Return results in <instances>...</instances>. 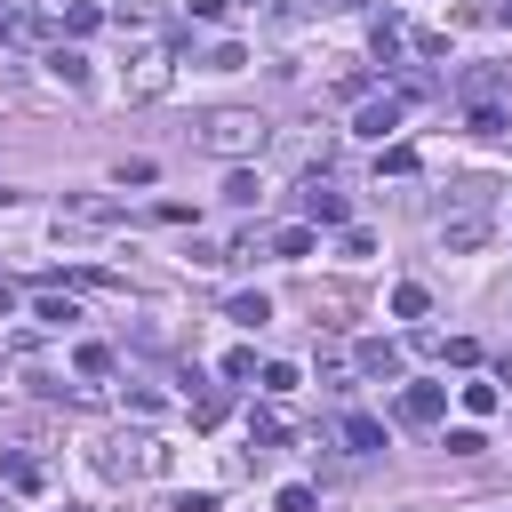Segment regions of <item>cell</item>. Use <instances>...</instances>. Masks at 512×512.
Instances as JSON below:
<instances>
[{"label": "cell", "instance_id": "obj_1", "mask_svg": "<svg viewBox=\"0 0 512 512\" xmlns=\"http://www.w3.org/2000/svg\"><path fill=\"white\" fill-rule=\"evenodd\" d=\"M160 456H168V448H160L152 432H112V440H96V472H104V480H152Z\"/></svg>", "mask_w": 512, "mask_h": 512}, {"label": "cell", "instance_id": "obj_2", "mask_svg": "<svg viewBox=\"0 0 512 512\" xmlns=\"http://www.w3.org/2000/svg\"><path fill=\"white\" fill-rule=\"evenodd\" d=\"M200 144L208 152H232V160L240 152H264V112H208L200 120Z\"/></svg>", "mask_w": 512, "mask_h": 512}, {"label": "cell", "instance_id": "obj_3", "mask_svg": "<svg viewBox=\"0 0 512 512\" xmlns=\"http://www.w3.org/2000/svg\"><path fill=\"white\" fill-rule=\"evenodd\" d=\"M160 88H168V40L144 32L136 56H128V96H160Z\"/></svg>", "mask_w": 512, "mask_h": 512}, {"label": "cell", "instance_id": "obj_4", "mask_svg": "<svg viewBox=\"0 0 512 512\" xmlns=\"http://www.w3.org/2000/svg\"><path fill=\"white\" fill-rule=\"evenodd\" d=\"M408 120V96H368L360 112H352V136H368V144H384L392 128Z\"/></svg>", "mask_w": 512, "mask_h": 512}, {"label": "cell", "instance_id": "obj_5", "mask_svg": "<svg viewBox=\"0 0 512 512\" xmlns=\"http://www.w3.org/2000/svg\"><path fill=\"white\" fill-rule=\"evenodd\" d=\"M440 408H448V384H400V424H440Z\"/></svg>", "mask_w": 512, "mask_h": 512}, {"label": "cell", "instance_id": "obj_6", "mask_svg": "<svg viewBox=\"0 0 512 512\" xmlns=\"http://www.w3.org/2000/svg\"><path fill=\"white\" fill-rule=\"evenodd\" d=\"M0 488L40 496V488H48V464H40V456H24V448H0Z\"/></svg>", "mask_w": 512, "mask_h": 512}, {"label": "cell", "instance_id": "obj_7", "mask_svg": "<svg viewBox=\"0 0 512 512\" xmlns=\"http://www.w3.org/2000/svg\"><path fill=\"white\" fill-rule=\"evenodd\" d=\"M344 216H352V200H344L336 184L312 176V184H304V224H344Z\"/></svg>", "mask_w": 512, "mask_h": 512}, {"label": "cell", "instance_id": "obj_8", "mask_svg": "<svg viewBox=\"0 0 512 512\" xmlns=\"http://www.w3.org/2000/svg\"><path fill=\"white\" fill-rule=\"evenodd\" d=\"M352 368H360V376H376V384H400V344H384V336H368V344L352 352Z\"/></svg>", "mask_w": 512, "mask_h": 512}, {"label": "cell", "instance_id": "obj_9", "mask_svg": "<svg viewBox=\"0 0 512 512\" xmlns=\"http://www.w3.org/2000/svg\"><path fill=\"white\" fill-rule=\"evenodd\" d=\"M480 240H488V216H472V208H464V216H440V248H456V256H472Z\"/></svg>", "mask_w": 512, "mask_h": 512}, {"label": "cell", "instance_id": "obj_10", "mask_svg": "<svg viewBox=\"0 0 512 512\" xmlns=\"http://www.w3.org/2000/svg\"><path fill=\"white\" fill-rule=\"evenodd\" d=\"M264 248L288 256V264H304V256L320 248V224H280V232H264Z\"/></svg>", "mask_w": 512, "mask_h": 512}, {"label": "cell", "instance_id": "obj_11", "mask_svg": "<svg viewBox=\"0 0 512 512\" xmlns=\"http://www.w3.org/2000/svg\"><path fill=\"white\" fill-rule=\"evenodd\" d=\"M368 48H376V64H400V56H408V24H400V16H376V24H368Z\"/></svg>", "mask_w": 512, "mask_h": 512}, {"label": "cell", "instance_id": "obj_12", "mask_svg": "<svg viewBox=\"0 0 512 512\" xmlns=\"http://www.w3.org/2000/svg\"><path fill=\"white\" fill-rule=\"evenodd\" d=\"M224 320H240V328H264V320H272V296H264V288H240V296H224Z\"/></svg>", "mask_w": 512, "mask_h": 512}, {"label": "cell", "instance_id": "obj_13", "mask_svg": "<svg viewBox=\"0 0 512 512\" xmlns=\"http://www.w3.org/2000/svg\"><path fill=\"white\" fill-rule=\"evenodd\" d=\"M40 64H48V80H64V88H88V56H80V48H48Z\"/></svg>", "mask_w": 512, "mask_h": 512}, {"label": "cell", "instance_id": "obj_14", "mask_svg": "<svg viewBox=\"0 0 512 512\" xmlns=\"http://www.w3.org/2000/svg\"><path fill=\"white\" fill-rule=\"evenodd\" d=\"M64 216H72V224H112L120 208H112V200H96V192H64Z\"/></svg>", "mask_w": 512, "mask_h": 512}, {"label": "cell", "instance_id": "obj_15", "mask_svg": "<svg viewBox=\"0 0 512 512\" xmlns=\"http://www.w3.org/2000/svg\"><path fill=\"white\" fill-rule=\"evenodd\" d=\"M32 320H40V328H72V320H80V304H72V296H56V288H40Z\"/></svg>", "mask_w": 512, "mask_h": 512}, {"label": "cell", "instance_id": "obj_16", "mask_svg": "<svg viewBox=\"0 0 512 512\" xmlns=\"http://www.w3.org/2000/svg\"><path fill=\"white\" fill-rule=\"evenodd\" d=\"M336 432H344V448H360V456H368V448H384V424H376V416H360V408H352Z\"/></svg>", "mask_w": 512, "mask_h": 512}, {"label": "cell", "instance_id": "obj_17", "mask_svg": "<svg viewBox=\"0 0 512 512\" xmlns=\"http://www.w3.org/2000/svg\"><path fill=\"white\" fill-rule=\"evenodd\" d=\"M224 200H232V208H256V200H264V176H256V168H232V176H224Z\"/></svg>", "mask_w": 512, "mask_h": 512}, {"label": "cell", "instance_id": "obj_18", "mask_svg": "<svg viewBox=\"0 0 512 512\" xmlns=\"http://www.w3.org/2000/svg\"><path fill=\"white\" fill-rule=\"evenodd\" d=\"M280 440H288V424L272 408H248V448H280Z\"/></svg>", "mask_w": 512, "mask_h": 512}, {"label": "cell", "instance_id": "obj_19", "mask_svg": "<svg viewBox=\"0 0 512 512\" xmlns=\"http://www.w3.org/2000/svg\"><path fill=\"white\" fill-rule=\"evenodd\" d=\"M416 168H424L416 144H384V152H376V176H416Z\"/></svg>", "mask_w": 512, "mask_h": 512}, {"label": "cell", "instance_id": "obj_20", "mask_svg": "<svg viewBox=\"0 0 512 512\" xmlns=\"http://www.w3.org/2000/svg\"><path fill=\"white\" fill-rule=\"evenodd\" d=\"M424 312H432V296H424L416 280H400V288H392V320H424Z\"/></svg>", "mask_w": 512, "mask_h": 512}, {"label": "cell", "instance_id": "obj_21", "mask_svg": "<svg viewBox=\"0 0 512 512\" xmlns=\"http://www.w3.org/2000/svg\"><path fill=\"white\" fill-rule=\"evenodd\" d=\"M96 24H104V8H96V0H64V32H72V40H80V32H96Z\"/></svg>", "mask_w": 512, "mask_h": 512}, {"label": "cell", "instance_id": "obj_22", "mask_svg": "<svg viewBox=\"0 0 512 512\" xmlns=\"http://www.w3.org/2000/svg\"><path fill=\"white\" fill-rule=\"evenodd\" d=\"M464 128H472V136H504V104H472Z\"/></svg>", "mask_w": 512, "mask_h": 512}, {"label": "cell", "instance_id": "obj_23", "mask_svg": "<svg viewBox=\"0 0 512 512\" xmlns=\"http://www.w3.org/2000/svg\"><path fill=\"white\" fill-rule=\"evenodd\" d=\"M72 368L96 384V376H112V352H104V344H80V352H72Z\"/></svg>", "mask_w": 512, "mask_h": 512}, {"label": "cell", "instance_id": "obj_24", "mask_svg": "<svg viewBox=\"0 0 512 512\" xmlns=\"http://www.w3.org/2000/svg\"><path fill=\"white\" fill-rule=\"evenodd\" d=\"M456 400H464V416H496V384H456Z\"/></svg>", "mask_w": 512, "mask_h": 512}, {"label": "cell", "instance_id": "obj_25", "mask_svg": "<svg viewBox=\"0 0 512 512\" xmlns=\"http://www.w3.org/2000/svg\"><path fill=\"white\" fill-rule=\"evenodd\" d=\"M192 424H200V432H208V424H224V392H216V384H208V392H192Z\"/></svg>", "mask_w": 512, "mask_h": 512}, {"label": "cell", "instance_id": "obj_26", "mask_svg": "<svg viewBox=\"0 0 512 512\" xmlns=\"http://www.w3.org/2000/svg\"><path fill=\"white\" fill-rule=\"evenodd\" d=\"M272 512H320V496H312V488H304V480H288V488H280V496H272Z\"/></svg>", "mask_w": 512, "mask_h": 512}, {"label": "cell", "instance_id": "obj_27", "mask_svg": "<svg viewBox=\"0 0 512 512\" xmlns=\"http://www.w3.org/2000/svg\"><path fill=\"white\" fill-rule=\"evenodd\" d=\"M256 384H264V392H296V368H288V360H264Z\"/></svg>", "mask_w": 512, "mask_h": 512}, {"label": "cell", "instance_id": "obj_28", "mask_svg": "<svg viewBox=\"0 0 512 512\" xmlns=\"http://www.w3.org/2000/svg\"><path fill=\"white\" fill-rule=\"evenodd\" d=\"M208 72H248V48H240V40H224V48L208 56Z\"/></svg>", "mask_w": 512, "mask_h": 512}, {"label": "cell", "instance_id": "obj_29", "mask_svg": "<svg viewBox=\"0 0 512 512\" xmlns=\"http://www.w3.org/2000/svg\"><path fill=\"white\" fill-rule=\"evenodd\" d=\"M224 376H232V384H248V376H256V352H248V344H232V352H224Z\"/></svg>", "mask_w": 512, "mask_h": 512}, {"label": "cell", "instance_id": "obj_30", "mask_svg": "<svg viewBox=\"0 0 512 512\" xmlns=\"http://www.w3.org/2000/svg\"><path fill=\"white\" fill-rule=\"evenodd\" d=\"M440 360H456V368H472V360H480V344H472V336H448V344H440Z\"/></svg>", "mask_w": 512, "mask_h": 512}, {"label": "cell", "instance_id": "obj_31", "mask_svg": "<svg viewBox=\"0 0 512 512\" xmlns=\"http://www.w3.org/2000/svg\"><path fill=\"white\" fill-rule=\"evenodd\" d=\"M480 448H488V440H480L472 424H456V432H448V456H480Z\"/></svg>", "mask_w": 512, "mask_h": 512}, {"label": "cell", "instance_id": "obj_32", "mask_svg": "<svg viewBox=\"0 0 512 512\" xmlns=\"http://www.w3.org/2000/svg\"><path fill=\"white\" fill-rule=\"evenodd\" d=\"M184 16H200V24H224V16H232V0H184Z\"/></svg>", "mask_w": 512, "mask_h": 512}, {"label": "cell", "instance_id": "obj_33", "mask_svg": "<svg viewBox=\"0 0 512 512\" xmlns=\"http://www.w3.org/2000/svg\"><path fill=\"white\" fill-rule=\"evenodd\" d=\"M168 512H216V496H208V488H192V496H168Z\"/></svg>", "mask_w": 512, "mask_h": 512}, {"label": "cell", "instance_id": "obj_34", "mask_svg": "<svg viewBox=\"0 0 512 512\" xmlns=\"http://www.w3.org/2000/svg\"><path fill=\"white\" fill-rule=\"evenodd\" d=\"M488 16H496V24H504V32H512V0H496V8H488Z\"/></svg>", "mask_w": 512, "mask_h": 512}, {"label": "cell", "instance_id": "obj_35", "mask_svg": "<svg viewBox=\"0 0 512 512\" xmlns=\"http://www.w3.org/2000/svg\"><path fill=\"white\" fill-rule=\"evenodd\" d=\"M8 312H16V288H8V280H0V320H8Z\"/></svg>", "mask_w": 512, "mask_h": 512}, {"label": "cell", "instance_id": "obj_36", "mask_svg": "<svg viewBox=\"0 0 512 512\" xmlns=\"http://www.w3.org/2000/svg\"><path fill=\"white\" fill-rule=\"evenodd\" d=\"M64 512H80V504H64Z\"/></svg>", "mask_w": 512, "mask_h": 512}, {"label": "cell", "instance_id": "obj_37", "mask_svg": "<svg viewBox=\"0 0 512 512\" xmlns=\"http://www.w3.org/2000/svg\"><path fill=\"white\" fill-rule=\"evenodd\" d=\"M0 512H8V504H0Z\"/></svg>", "mask_w": 512, "mask_h": 512}]
</instances>
